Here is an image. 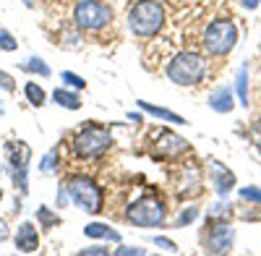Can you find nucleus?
Wrapping results in <instances>:
<instances>
[{
    "label": "nucleus",
    "mask_w": 261,
    "mask_h": 256,
    "mask_svg": "<svg viewBox=\"0 0 261 256\" xmlns=\"http://www.w3.org/2000/svg\"><path fill=\"white\" fill-rule=\"evenodd\" d=\"M113 146V134L107 125L86 123L71 136V152L79 160H99L102 155L110 152Z\"/></svg>",
    "instance_id": "obj_1"
},
{
    "label": "nucleus",
    "mask_w": 261,
    "mask_h": 256,
    "mask_svg": "<svg viewBox=\"0 0 261 256\" xmlns=\"http://www.w3.org/2000/svg\"><path fill=\"white\" fill-rule=\"evenodd\" d=\"M165 6L160 0H139L128 11V29L141 39L157 37L165 27Z\"/></svg>",
    "instance_id": "obj_2"
},
{
    "label": "nucleus",
    "mask_w": 261,
    "mask_h": 256,
    "mask_svg": "<svg viewBox=\"0 0 261 256\" xmlns=\"http://www.w3.org/2000/svg\"><path fill=\"white\" fill-rule=\"evenodd\" d=\"M165 76L178 84V87H199L206 76V60L204 55L199 53H191V50H183L178 55H172L167 68H165Z\"/></svg>",
    "instance_id": "obj_3"
},
{
    "label": "nucleus",
    "mask_w": 261,
    "mask_h": 256,
    "mask_svg": "<svg viewBox=\"0 0 261 256\" xmlns=\"http://www.w3.org/2000/svg\"><path fill=\"white\" fill-rule=\"evenodd\" d=\"M125 220L136 227H162L167 222V207L160 196L154 194H141L134 201H128L125 207Z\"/></svg>",
    "instance_id": "obj_4"
},
{
    "label": "nucleus",
    "mask_w": 261,
    "mask_h": 256,
    "mask_svg": "<svg viewBox=\"0 0 261 256\" xmlns=\"http://www.w3.org/2000/svg\"><path fill=\"white\" fill-rule=\"evenodd\" d=\"M201 45L212 58H225L232 53V47L238 45V27L232 18H214L209 21V27L201 34Z\"/></svg>",
    "instance_id": "obj_5"
},
{
    "label": "nucleus",
    "mask_w": 261,
    "mask_h": 256,
    "mask_svg": "<svg viewBox=\"0 0 261 256\" xmlns=\"http://www.w3.org/2000/svg\"><path fill=\"white\" fill-rule=\"evenodd\" d=\"M63 186H65V191H68V199L79 209L89 212V215L102 212L105 196H102V188H99V183L94 178H89V175H68Z\"/></svg>",
    "instance_id": "obj_6"
},
{
    "label": "nucleus",
    "mask_w": 261,
    "mask_h": 256,
    "mask_svg": "<svg viewBox=\"0 0 261 256\" xmlns=\"http://www.w3.org/2000/svg\"><path fill=\"white\" fill-rule=\"evenodd\" d=\"M113 8L105 0H79L73 8V24L81 32H102L113 24Z\"/></svg>",
    "instance_id": "obj_7"
},
{
    "label": "nucleus",
    "mask_w": 261,
    "mask_h": 256,
    "mask_svg": "<svg viewBox=\"0 0 261 256\" xmlns=\"http://www.w3.org/2000/svg\"><path fill=\"white\" fill-rule=\"evenodd\" d=\"M188 141L178 134L167 131V128H157V131H151V152L154 157H162V160H175L180 155L188 152Z\"/></svg>",
    "instance_id": "obj_8"
},
{
    "label": "nucleus",
    "mask_w": 261,
    "mask_h": 256,
    "mask_svg": "<svg viewBox=\"0 0 261 256\" xmlns=\"http://www.w3.org/2000/svg\"><path fill=\"white\" fill-rule=\"evenodd\" d=\"M201 243L209 253H230L235 246V227L230 222H209Z\"/></svg>",
    "instance_id": "obj_9"
},
{
    "label": "nucleus",
    "mask_w": 261,
    "mask_h": 256,
    "mask_svg": "<svg viewBox=\"0 0 261 256\" xmlns=\"http://www.w3.org/2000/svg\"><path fill=\"white\" fill-rule=\"evenodd\" d=\"M209 178H212V186L217 191V196L225 199L227 194H232V188L238 186L235 181V173L220 160H209Z\"/></svg>",
    "instance_id": "obj_10"
},
{
    "label": "nucleus",
    "mask_w": 261,
    "mask_h": 256,
    "mask_svg": "<svg viewBox=\"0 0 261 256\" xmlns=\"http://www.w3.org/2000/svg\"><path fill=\"white\" fill-rule=\"evenodd\" d=\"M178 199H193V196H201V170L199 165H186L180 170V181L175 188Z\"/></svg>",
    "instance_id": "obj_11"
},
{
    "label": "nucleus",
    "mask_w": 261,
    "mask_h": 256,
    "mask_svg": "<svg viewBox=\"0 0 261 256\" xmlns=\"http://www.w3.org/2000/svg\"><path fill=\"white\" fill-rule=\"evenodd\" d=\"M235 102H238L235 89L225 87V84H220V87H214V89H212V94H209V108H212L214 113H220V115L232 113V110H235Z\"/></svg>",
    "instance_id": "obj_12"
},
{
    "label": "nucleus",
    "mask_w": 261,
    "mask_h": 256,
    "mask_svg": "<svg viewBox=\"0 0 261 256\" xmlns=\"http://www.w3.org/2000/svg\"><path fill=\"white\" fill-rule=\"evenodd\" d=\"M13 243L21 253H34L39 248V233H37V225L32 222H21L16 236H13Z\"/></svg>",
    "instance_id": "obj_13"
},
{
    "label": "nucleus",
    "mask_w": 261,
    "mask_h": 256,
    "mask_svg": "<svg viewBox=\"0 0 261 256\" xmlns=\"http://www.w3.org/2000/svg\"><path fill=\"white\" fill-rule=\"evenodd\" d=\"M6 155H8V162H11V170H27L29 167V160H32V149L29 144L24 141H6Z\"/></svg>",
    "instance_id": "obj_14"
},
{
    "label": "nucleus",
    "mask_w": 261,
    "mask_h": 256,
    "mask_svg": "<svg viewBox=\"0 0 261 256\" xmlns=\"http://www.w3.org/2000/svg\"><path fill=\"white\" fill-rule=\"evenodd\" d=\"M136 105H139V110H141V113H146V115H151V118H157V120L178 123V125H186V123H188L183 115L172 113V110H167V108H157V105H151V102H146V99H136Z\"/></svg>",
    "instance_id": "obj_15"
},
{
    "label": "nucleus",
    "mask_w": 261,
    "mask_h": 256,
    "mask_svg": "<svg viewBox=\"0 0 261 256\" xmlns=\"http://www.w3.org/2000/svg\"><path fill=\"white\" fill-rule=\"evenodd\" d=\"M84 236L86 238H94V241H110V243H120V233L110 225H105V222H89L84 227Z\"/></svg>",
    "instance_id": "obj_16"
},
{
    "label": "nucleus",
    "mask_w": 261,
    "mask_h": 256,
    "mask_svg": "<svg viewBox=\"0 0 261 256\" xmlns=\"http://www.w3.org/2000/svg\"><path fill=\"white\" fill-rule=\"evenodd\" d=\"M232 215H235L232 204H227V201L222 199V201H217V204H212V207L206 209V225H209V222H230Z\"/></svg>",
    "instance_id": "obj_17"
},
{
    "label": "nucleus",
    "mask_w": 261,
    "mask_h": 256,
    "mask_svg": "<svg viewBox=\"0 0 261 256\" xmlns=\"http://www.w3.org/2000/svg\"><path fill=\"white\" fill-rule=\"evenodd\" d=\"M53 102H58L60 108H65V110H81V105H84L81 97H79L71 87H68V89H63V87L55 89V92H53Z\"/></svg>",
    "instance_id": "obj_18"
},
{
    "label": "nucleus",
    "mask_w": 261,
    "mask_h": 256,
    "mask_svg": "<svg viewBox=\"0 0 261 256\" xmlns=\"http://www.w3.org/2000/svg\"><path fill=\"white\" fill-rule=\"evenodd\" d=\"M235 97H238V102L243 105V108H248V66H241V71L235 73Z\"/></svg>",
    "instance_id": "obj_19"
},
{
    "label": "nucleus",
    "mask_w": 261,
    "mask_h": 256,
    "mask_svg": "<svg viewBox=\"0 0 261 256\" xmlns=\"http://www.w3.org/2000/svg\"><path fill=\"white\" fill-rule=\"evenodd\" d=\"M21 71H27V73H34V76H42V79H47L53 71H50V66L45 60H42L39 55H32V58H27L24 63H21Z\"/></svg>",
    "instance_id": "obj_20"
},
{
    "label": "nucleus",
    "mask_w": 261,
    "mask_h": 256,
    "mask_svg": "<svg viewBox=\"0 0 261 256\" xmlns=\"http://www.w3.org/2000/svg\"><path fill=\"white\" fill-rule=\"evenodd\" d=\"M199 215H201V209L196 207V204L183 207V209L178 212V217H175V227H188V225H193L196 220H199Z\"/></svg>",
    "instance_id": "obj_21"
},
{
    "label": "nucleus",
    "mask_w": 261,
    "mask_h": 256,
    "mask_svg": "<svg viewBox=\"0 0 261 256\" xmlns=\"http://www.w3.org/2000/svg\"><path fill=\"white\" fill-rule=\"evenodd\" d=\"M24 92H27V99L34 105V108H42V105L47 102V94H45V89L39 87V84H34V81H29L27 87H24Z\"/></svg>",
    "instance_id": "obj_22"
},
{
    "label": "nucleus",
    "mask_w": 261,
    "mask_h": 256,
    "mask_svg": "<svg viewBox=\"0 0 261 256\" xmlns=\"http://www.w3.org/2000/svg\"><path fill=\"white\" fill-rule=\"evenodd\" d=\"M238 196H241V201H246V204L261 207V188L258 186H241L238 188Z\"/></svg>",
    "instance_id": "obj_23"
},
{
    "label": "nucleus",
    "mask_w": 261,
    "mask_h": 256,
    "mask_svg": "<svg viewBox=\"0 0 261 256\" xmlns=\"http://www.w3.org/2000/svg\"><path fill=\"white\" fill-rule=\"evenodd\" d=\"M37 222H39L42 227H55V225H60V217L55 215L50 207H39V209H37Z\"/></svg>",
    "instance_id": "obj_24"
},
{
    "label": "nucleus",
    "mask_w": 261,
    "mask_h": 256,
    "mask_svg": "<svg viewBox=\"0 0 261 256\" xmlns=\"http://www.w3.org/2000/svg\"><path fill=\"white\" fill-rule=\"evenodd\" d=\"M60 79H63L65 87H71V89H76V92H81V89L86 87V81H84L79 73H73V71H63V73H60Z\"/></svg>",
    "instance_id": "obj_25"
},
{
    "label": "nucleus",
    "mask_w": 261,
    "mask_h": 256,
    "mask_svg": "<svg viewBox=\"0 0 261 256\" xmlns=\"http://www.w3.org/2000/svg\"><path fill=\"white\" fill-rule=\"evenodd\" d=\"M18 47V42L16 37L8 32V29H0V50H6V53H13Z\"/></svg>",
    "instance_id": "obj_26"
},
{
    "label": "nucleus",
    "mask_w": 261,
    "mask_h": 256,
    "mask_svg": "<svg viewBox=\"0 0 261 256\" xmlns=\"http://www.w3.org/2000/svg\"><path fill=\"white\" fill-rule=\"evenodd\" d=\"M151 243H154L157 248H162V251H167V253H178V251H180L175 241H170V238H165V236H154V238H151Z\"/></svg>",
    "instance_id": "obj_27"
},
{
    "label": "nucleus",
    "mask_w": 261,
    "mask_h": 256,
    "mask_svg": "<svg viewBox=\"0 0 261 256\" xmlns=\"http://www.w3.org/2000/svg\"><path fill=\"white\" fill-rule=\"evenodd\" d=\"M115 256H144L146 251L139 248V246H125V243H118V248L113 251Z\"/></svg>",
    "instance_id": "obj_28"
},
{
    "label": "nucleus",
    "mask_w": 261,
    "mask_h": 256,
    "mask_svg": "<svg viewBox=\"0 0 261 256\" xmlns=\"http://www.w3.org/2000/svg\"><path fill=\"white\" fill-rule=\"evenodd\" d=\"M11 181L21 194H27V170H11Z\"/></svg>",
    "instance_id": "obj_29"
},
{
    "label": "nucleus",
    "mask_w": 261,
    "mask_h": 256,
    "mask_svg": "<svg viewBox=\"0 0 261 256\" xmlns=\"http://www.w3.org/2000/svg\"><path fill=\"white\" fill-rule=\"evenodd\" d=\"M55 167H58V155L47 152L45 157H42V162H39V170H42V173H53Z\"/></svg>",
    "instance_id": "obj_30"
},
{
    "label": "nucleus",
    "mask_w": 261,
    "mask_h": 256,
    "mask_svg": "<svg viewBox=\"0 0 261 256\" xmlns=\"http://www.w3.org/2000/svg\"><path fill=\"white\" fill-rule=\"evenodd\" d=\"M107 253H113L110 248H107V246H89V248H81L79 251V256H107Z\"/></svg>",
    "instance_id": "obj_31"
},
{
    "label": "nucleus",
    "mask_w": 261,
    "mask_h": 256,
    "mask_svg": "<svg viewBox=\"0 0 261 256\" xmlns=\"http://www.w3.org/2000/svg\"><path fill=\"white\" fill-rule=\"evenodd\" d=\"M0 87H3L6 92H13V89H16L13 76H11V73H6V71H0Z\"/></svg>",
    "instance_id": "obj_32"
},
{
    "label": "nucleus",
    "mask_w": 261,
    "mask_h": 256,
    "mask_svg": "<svg viewBox=\"0 0 261 256\" xmlns=\"http://www.w3.org/2000/svg\"><path fill=\"white\" fill-rule=\"evenodd\" d=\"M241 6H243L246 11H256V8L261 6V0H241Z\"/></svg>",
    "instance_id": "obj_33"
},
{
    "label": "nucleus",
    "mask_w": 261,
    "mask_h": 256,
    "mask_svg": "<svg viewBox=\"0 0 261 256\" xmlns=\"http://www.w3.org/2000/svg\"><path fill=\"white\" fill-rule=\"evenodd\" d=\"M11 236V230H8V225H6V220H0V241H6Z\"/></svg>",
    "instance_id": "obj_34"
},
{
    "label": "nucleus",
    "mask_w": 261,
    "mask_h": 256,
    "mask_svg": "<svg viewBox=\"0 0 261 256\" xmlns=\"http://www.w3.org/2000/svg\"><path fill=\"white\" fill-rule=\"evenodd\" d=\"M253 141H256V146H261V123L253 125Z\"/></svg>",
    "instance_id": "obj_35"
},
{
    "label": "nucleus",
    "mask_w": 261,
    "mask_h": 256,
    "mask_svg": "<svg viewBox=\"0 0 261 256\" xmlns=\"http://www.w3.org/2000/svg\"><path fill=\"white\" fill-rule=\"evenodd\" d=\"M125 118H128V120H134V123H144V115H141V113H128Z\"/></svg>",
    "instance_id": "obj_36"
},
{
    "label": "nucleus",
    "mask_w": 261,
    "mask_h": 256,
    "mask_svg": "<svg viewBox=\"0 0 261 256\" xmlns=\"http://www.w3.org/2000/svg\"><path fill=\"white\" fill-rule=\"evenodd\" d=\"M24 6H27V8H32V0H24Z\"/></svg>",
    "instance_id": "obj_37"
},
{
    "label": "nucleus",
    "mask_w": 261,
    "mask_h": 256,
    "mask_svg": "<svg viewBox=\"0 0 261 256\" xmlns=\"http://www.w3.org/2000/svg\"><path fill=\"white\" fill-rule=\"evenodd\" d=\"M0 201H3V191H0Z\"/></svg>",
    "instance_id": "obj_38"
}]
</instances>
